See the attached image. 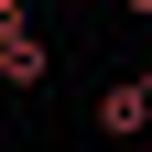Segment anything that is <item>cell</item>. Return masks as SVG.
Returning <instances> with one entry per match:
<instances>
[{"label": "cell", "instance_id": "obj_1", "mask_svg": "<svg viewBox=\"0 0 152 152\" xmlns=\"http://www.w3.org/2000/svg\"><path fill=\"white\" fill-rule=\"evenodd\" d=\"M130 130H152V76H109L98 87V141H130Z\"/></svg>", "mask_w": 152, "mask_h": 152}, {"label": "cell", "instance_id": "obj_2", "mask_svg": "<svg viewBox=\"0 0 152 152\" xmlns=\"http://www.w3.org/2000/svg\"><path fill=\"white\" fill-rule=\"evenodd\" d=\"M120 11H130V22H152V0H120Z\"/></svg>", "mask_w": 152, "mask_h": 152}, {"label": "cell", "instance_id": "obj_3", "mask_svg": "<svg viewBox=\"0 0 152 152\" xmlns=\"http://www.w3.org/2000/svg\"><path fill=\"white\" fill-rule=\"evenodd\" d=\"M0 98H11V76H0Z\"/></svg>", "mask_w": 152, "mask_h": 152}]
</instances>
